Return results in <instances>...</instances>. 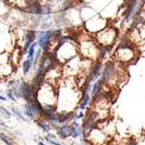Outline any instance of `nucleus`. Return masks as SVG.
Returning a JSON list of instances; mask_svg holds the SVG:
<instances>
[{
    "label": "nucleus",
    "instance_id": "1a4fd4ad",
    "mask_svg": "<svg viewBox=\"0 0 145 145\" xmlns=\"http://www.w3.org/2000/svg\"><path fill=\"white\" fill-rule=\"evenodd\" d=\"M11 73L10 67H5V66H0V78L8 76V74Z\"/></svg>",
    "mask_w": 145,
    "mask_h": 145
},
{
    "label": "nucleus",
    "instance_id": "9b49d317",
    "mask_svg": "<svg viewBox=\"0 0 145 145\" xmlns=\"http://www.w3.org/2000/svg\"><path fill=\"white\" fill-rule=\"evenodd\" d=\"M0 113L1 114H3L5 117H7V118H9L10 117V113L7 111V110H5L4 108H2V106H0Z\"/></svg>",
    "mask_w": 145,
    "mask_h": 145
},
{
    "label": "nucleus",
    "instance_id": "423d86ee",
    "mask_svg": "<svg viewBox=\"0 0 145 145\" xmlns=\"http://www.w3.org/2000/svg\"><path fill=\"white\" fill-rule=\"evenodd\" d=\"M38 125L43 129L45 132H49V131L51 130V126H50V122L47 121L46 119H42L38 122Z\"/></svg>",
    "mask_w": 145,
    "mask_h": 145
},
{
    "label": "nucleus",
    "instance_id": "6e6552de",
    "mask_svg": "<svg viewBox=\"0 0 145 145\" xmlns=\"http://www.w3.org/2000/svg\"><path fill=\"white\" fill-rule=\"evenodd\" d=\"M31 65H33V62L29 59H27V60L24 61V63H22V71H24V74H27Z\"/></svg>",
    "mask_w": 145,
    "mask_h": 145
},
{
    "label": "nucleus",
    "instance_id": "f8f14e48",
    "mask_svg": "<svg viewBox=\"0 0 145 145\" xmlns=\"http://www.w3.org/2000/svg\"><path fill=\"white\" fill-rule=\"evenodd\" d=\"M12 111H13V113H14V114L16 115V116L18 117V118H20V119H22V120H24H24H25V119H24V117L22 116V114H20V112L17 111L16 109H14V108H13V109H12Z\"/></svg>",
    "mask_w": 145,
    "mask_h": 145
},
{
    "label": "nucleus",
    "instance_id": "f257e3e1",
    "mask_svg": "<svg viewBox=\"0 0 145 145\" xmlns=\"http://www.w3.org/2000/svg\"><path fill=\"white\" fill-rule=\"evenodd\" d=\"M87 140L89 141L92 145H106L108 140V135L99 126L95 127V125L92 126L91 128L85 132Z\"/></svg>",
    "mask_w": 145,
    "mask_h": 145
},
{
    "label": "nucleus",
    "instance_id": "39448f33",
    "mask_svg": "<svg viewBox=\"0 0 145 145\" xmlns=\"http://www.w3.org/2000/svg\"><path fill=\"white\" fill-rule=\"evenodd\" d=\"M88 103H89V95H88L87 93H84L83 94V97H81V99H80L78 108H79L80 110H84L87 106V105H88Z\"/></svg>",
    "mask_w": 145,
    "mask_h": 145
},
{
    "label": "nucleus",
    "instance_id": "2eb2a0df",
    "mask_svg": "<svg viewBox=\"0 0 145 145\" xmlns=\"http://www.w3.org/2000/svg\"><path fill=\"white\" fill-rule=\"evenodd\" d=\"M0 99H1V101H6V99H5L4 97H2V95H0Z\"/></svg>",
    "mask_w": 145,
    "mask_h": 145
},
{
    "label": "nucleus",
    "instance_id": "ddd939ff",
    "mask_svg": "<svg viewBox=\"0 0 145 145\" xmlns=\"http://www.w3.org/2000/svg\"><path fill=\"white\" fill-rule=\"evenodd\" d=\"M47 140L49 141V142L51 143L52 145H61L60 143H57V142H55V141H53V140H51V139H47Z\"/></svg>",
    "mask_w": 145,
    "mask_h": 145
},
{
    "label": "nucleus",
    "instance_id": "4468645a",
    "mask_svg": "<svg viewBox=\"0 0 145 145\" xmlns=\"http://www.w3.org/2000/svg\"><path fill=\"white\" fill-rule=\"evenodd\" d=\"M47 138H53V139H55V135H53V134H48Z\"/></svg>",
    "mask_w": 145,
    "mask_h": 145
},
{
    "label": "nucleus",
    "instance_id": "0eeeda50",
    "mask_svg": "<svg viewBox=\"0 0 145 145\" xmlns=\"http://www.w3.org/2000/svg\"><path fill=\"white\" fill-rule=\"evenodd\" d=\"M35 53H36V43H33L29 49V55H27V59H29L33 63L35 60Z\"/></svg>",
    "mask_w": 145,
    "mask_h": 145
},
{
    "label": "nucleus",
    "instance_id": "a211bd4d",
    "mask_svg": "<svg viewBox=\"0 0 145 145\" xmlns=\"http://www.w3.org/2000/svg\"><path fill=\"white\" fill-rule=\"evenodd\" d=\"M143 1H144V3H145V0H143Z\"/></svg>",
    "mask_w": 145,
    "mask_h": 145
},
{
    "label": "nucleus",
    "instance_id": "f3484780",
    "mask_svg": "<svg viewBox=\"0 0 145 145\" xmlns=\"http://www.w3.org/2000/svg\"><path fill=\"white\" fill-rule=\"evenodd\" d=\"M47 1H48V2H51V1H53V0H47Z\"/></svg>",
    "mask_w": 145,
    "mask_h": 145
},
{
    "label": "nucleus",
    "instance_id": "dca6fc26",
    "mask_svg": "<svg viewBox=\"0 0 145 145\" xmlns=\"http://www.w3.org/2000/svg\"><path fill=\"white\" fill-rule=\"evenodd\" d=\"M39 145H45L44 143H42V142H39Z\"/></svg>",
    "mask_w": 145,
    "mask_h": 145
},
{
    "label": "nucleus",
    "instance_id": "20e7f679",
    "mask_svg": "<svg viewBox=\"0 0 145 145\" xmlns=\"http://www.w3.org/2000/svg\"><path fill=\"white\" fill-rule=\"evenodd\" d=\"M36 38V33L34 31H29L27 35H25V46H24V50H22V53H25L27 51H29V47L33 43H34V40Z\"/></svg>",
    "mask_w": 145,
    "mask_h": 145
},
{
    "label": "nucleus",
    "instance_id": "7ed1b4c3",
    "mask_svg": "<svg viewBox=\"0 0 145 145\" xmlns=\"http://www.w3.org/2000/svg\"><path fill=\"white\" fill-rule=\"evenodd\" d=\"M101 68H102V64H101V62H97L95 64H94L93 67H91V70H90V73H89V75H88V76H89V78H88V81H87L86 83H88V84H89V82L94 81V80L99 77Z\"/></svg>",
    "mask_w": 145,
    "mask_h": 145
},
{
    "label": "nucleus",
    "instance_id": "9d476101",
    "mask_svg": "<svg viewBox=\"0 0 145 145\" xmlns=\"http://www.w3.org/2000/svg\"><path fill=\"white\" fill-rule=\"evenodd\" d=\"M0 139H1V140H2L3 142H4L6 145H16L14 142H13V141L10 140L9 138H8L7 136L5 135V134L1 133V132H0Z\"/></svg>",
    "mask_w": 145,
    "mask_h": 145
},
{
    "label": "nucleus",
    "instance_id": "f03ea898",
    "mask_svg": "<svg viewBox=\"0 0 145 145\" xmlns=\"http://www.w3.org/2000/svg\"><path fill=\"white\" fill-rule=\"evenodd\" d=\"M73 129H74V127H73L72 124H71V125H66L65 124V125L59 127V128L57 129V132H58V134L60 135V137L67 138V137H69V136H72Z\"/></svg>",
    "mask_w": 145,
    "mask_h": 145
}]
</instances>
